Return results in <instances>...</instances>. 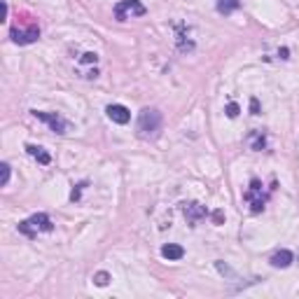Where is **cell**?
I'll list each match as a JSON object with an SVG mask.
<instances>
[{"mask_svg":"<svg viewBox=\"0 0 299 299\" xmlns=\"http://www.w3.org/2000/svg\"><path fill=\"white\" fill-rule=\"evenodd\" d=\"M94 283H96L98 288H106L108 283H110V273H108V271H98V273H94Z\"/></svg>","mask_w":299,"mask_h":299,"instance_id":"5bb4252c","label":"cell"},{"mask_svg":"<svg viewBox=\"0 0 299 299\" xmlns=\"http://www.w3.org/2000/svg\"><path fill=\"white\" fill-rule=\"evenodd\" d=\"M250 112L260 114V103H257V98H250Z\"/></svg>","mask_w":299,"mask_h":299,"instance_id":"ac0fdd59","label":"cell"},{"mask_svg":"<svg viewBox=\"0 0 299 299\" xmlns=\"http://www.w3.org/2000/svg\"><path fill=\"white\" fill-rule=\"evenodd\" d=\"M98 61V56L94 52H87V54H82V63H96Z\"/></svg>","mask_w":299,"mask_h":299,"instance_id":"2e32d148","label":"cell"},{"mask_svg":"<svg viewBox=\"0 0 299 299\" xmlns=\"http://www.w3.org/2000/svg\"><path fill=\"white\" fill-rule=\"evenodd\" d=\"M106 112H108V117H110L114 124H129V119H131V112H129V108L119 106V103H112V106H108Z\"/></svg>","mask_w":299,"mask_h":299,"instance_id":"ba28073f","label":"cell"},{"mask_svg":"<svg viewBox=\"0 0 299 299\" xmlns=\"http://www.w3.org/2000/svg\"><path fill=\"white\" fill-rule=\"evenodd\" d=\"M213 220H215L218 224H220V222L224 220V213H222V211H215V213H213Z\"/></svg>","mask_w":299,"mask_h":299,"instance_id":"d6986e66","label":"cell"},{"mask_svg":"<svg viewBox=\"0 0 299 299\" xmlns=\"http://www.w3.org/2000/svg\"><path fill=\"white\" fill-rule=\"evenodd\" d=\"M246 201H250L253 213H260L264 208V201H266V199L262 196V183H260L257 178L250 180V187H248V192H246Z\"/></svg>","mask_w":299,"mask_h":299,"instance_id":"277c9868","label":"cell"},{"mask_svg":"<svg viewBox=\"0 0 299 299\" xmlns=\"http://www.w3.org/2000/svg\"><path fill=\"white\" fill-rule=\"evenodd\" d=\"M19 231L33 238V236H37V231H52V220H49V215L37 213V215H33V218L19 222Z\"/></svg>","mask_w":299,"mask_h":299,"instance_id":"7a4b0ae2","label":"cell"},{"mask_svg":"<svg viewBox=\"0 0 299 299\" xmlns=\"http://www.w3.org/2000/svg\"><path fill=\"white\" fill-rule=\"evenodd\" d=\"M0 171H2V180H0V185L5 187L9 183V164H2V166H0Z\"/></svg>","mask_w":299,"mask_h":299,"instance_id":"9a60e30c","label":"cell"},{"mask_svg":"<svg viewBox=\"0 0 299 299\" xmlns=\"http://www.w3.org/2000/svg\"><path fill=\"white\" fill-rule=\"evenodd\" d=\"M238 7H241L238 0H218V12H220V14H231V12H236Z\"/></svg>","mask_w":299,"mask_h":299,"instance_id":"4fadbf2b","label":"cell"},{"mask_svg":"<svg viewBox=\"0 0 299 299\" xmlns=\"http://www.w3.org/2000/svg\"><path fill=\"white\" fill-rule=\"evenodd\" d=\"M183 213H185V220L189 222V224H196V222L201 220V218H206V208H203L201 203H183Z\"/></svg>","mask_w":299,"mask_h":299,"instance_id":"52a82bcc","label":"cell"},{"mask_svg":"<svg viewBox=\"0 0 299 299\" xmlns=\"http://www.w3.org/2000/svg\"><path fill=\"white\" fill-rule=\"evenodd\" d=\"M248 143H250V150H255V152H260V150L266 145V138H264L262 131H253L250 136H248Z\"/></svg>","mask_w":299,"mask_h":299,"instance_id":"7c38bea8","label":"cell"},{"mask_svg":"<svg viewBox=\"0 0 299 299\" xmlns=\"http://www.w3.org/2000/svg\"><path fill=\"white\" fill-rule=\"evenodd\" d=\"M292 260H295V255H292L290 250L283 248V250H276V253H273L269 262H271V266H276V269H288L292 264Z\"/></svg>","mask_w":299,"mask_h":299,"instance_id":"9c48e42d","label":"cell"},{"mask_svg":"<svg viewBox=\"0 0 299 299\" xmlns=\"http://www.w3.org/2000/svg\"><path fill=\"white\" fill-rule=\"evenodd\" d=\"M7 2H5V0H2V21H7Z\"/></svg>","mask_w":299,"mask_h":299,"instance_id":"ffe728a7","label":"cell"},{"mask_svg":"<svg viewBox=\"0 0 299 299\" xmlns=\"http://www.w3.org/2000/svg\"><path fill=\"white\" fill-rule=\"evenodd\" d=\"M161 255L166 257V260H183L185 257V248L178 246V243H166V246L161 248Z\"/></svg>","mask_w":299,"mask_h":299,"instance_id":"30bf717a","label":"cell"},{"mask_svg":"<svg viewBox=\"0 0 299 299\" xmlns=\"http://www.w3.org/2000/svg\"><path fill=\"white\" fill-rule=\"evenodd\" d=\"M33 117H37V119H42V122H47L49 126H52L54 133H66V119H63L61 114L56 112H42V110H33Z\"/></svg>","mask_w":299,"mask_h":299,"instance_id":"8992f818","label":"cell"},{"mask_svg":"<svg viewBox=\"0 0 299 299\" xmlns=\"http://www.w3.org/2000/svg\"><path fill=\"white\" fill-rule=\"evenodd\" d=\"M148 9L143 5L141 0H119L117 5H114V19L117 21H126V19L131 17H143Z\"/></svg>","mask_w":299,"mask_h":299,"instance_id":"3957f363","label":"cell"},{"mask_svg":"<svg viewBox=\"0 0 299 299\" xmlns=\"http://www.w3.org/2000/svg\"><path fill=\"white\" fill-rule=\"evenodd\" d=\"M26 152L31 154V157H36L37 161L42 164V166H47V164L52 161V157H49V154H47L42 148H37V145H26Z\"/></svg>","mask_w":299,"mask_h":299,"instance_id":"8fae6325","label":"cell"},{"mask_svg":"<svg viewBox=\"0 0 299 299\" xmlns=\"http://www.w3.org/2000/svg\"><path fill=\"white\" fill-rule=\"evenodd\" d=\"M227 117H231V119L238 117V106H236V103H229V106H227Z\"/></svg>","mask_w":299,"mask_h":299,"instance_id":"e0dca14e","label":"cell"},{"mask_svg":"<svg viewBox=\"0 0 299 299\" xmlns=\"http://www.w3.org/2000/svg\"><path fill=\"white\" fill-rule=\"evenodd\" d=\"M136 131H138V136L145 138V141L154 138V136L161 131V112H159L157 108H145V110H141Z\"/></svg>","mask_w":299,"mask_h":299,"instance_id":"6da1fadb","label":"cell"},{"mask_svg":"<svg viewBox=\"0 0 299 299\" xmlns=\"http://www.w3.org/2000/svg\"><path fill=\"white\" fill-rule=\"evenodd\" d=\"M9 36L17 44H31L36 42L37 37H40V28L37 26H28V28H12L9 31Z\"/></svg>","mask_w":299,"mask_h":299,"instance_id":"5b68a950","label":"cell"}]
</instances>
